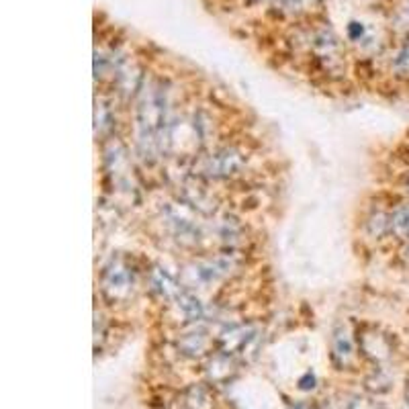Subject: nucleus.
Returning a JSON list of instances; mask_svg holds the SVG:
<instances>
[{
  "label": "nucleus",
  "mask_w": 409,
  "mask_h": 409,
  "mask_svg": "<svg viewBox=\"0 0 409 409\" xmlns=\"http://www.w3.org/2000/svg\"><path fill=\"white\" fill-rule=\"evenodd\" d=\"M254 160V150L244 141H223L199 153L191 174L207 182H225L244 176Z\"/></svg>",
  "instance_id": "1"
},
{
  "label": "nucleus",
  "mask_w": 409,
  "mask_h": 409,
  "mask_svg": "<svg viewBox=\"0 0 409 409\" xmlns=\"http://www.w3.org/2000/svg\"><path fill=\"white\" fill-rule=\"evenodd\" d=\"M201 217L180 199L166 201L158 207V223L162 232L182 250H199L207 244V221Z\"/></svg>",
  "instance_id": "2"
},
{
  "label": "nucleus",
  "mask_w": 409,
  "mask_h": 409,
  "mask_svg": "<svg viewBox=\"0 0 409 409\" xmlns=\"http://www.w3.org/2000/svg\"><path fill=\"white\" fill-rule=\"evenodd\" d=\"M137 270L125 258L117 256L101 272V295L108 305H130L137 295Z\"/></svg>",
  "instance_id": "3"
},
{
  "label": "nucleus",
  "mask_w": 409,
  "mask_h": 409,
  "mask_svg": "<svg viewBox=\"0 0 409 409\" xmlns=\"http://www.w3.org/2000/svg\"><path fill=\"white\" fill-rule=\"evenodd\" d=\"M250 241L248 225L232 213H217L207 221V244L223 252H241Z\"/></svg>",
  "instance_id": "4"
},
{
  "label": "nucleus",
  "mask_w": 409,
  "mask_h": 409,
  "mask_svg": "<svg viewBox=\"0 0 409 409\" xmlns=\"http://www.w3.org/2000/svg\"><path fill=\"white\" fill-rule=\"evenodd\" d=\"M356 344H358L360 354L372 365H385L387 360H391L393 350H395L393 338L387 332L370 323H363L356 329Z\"/></svg>",
  "instance_id": "5"
},
{
  "label": "nucleus",
  "mask_w": 409,
  "mask_h": 409,
  "mask_svg": "<svg viewBox=\"0 0 409 409\" xmlns=\"http://www.w3.org/2000/svg\"><path fill=\"white\" fill-rule=\"evenodd\" d=\"M213 344V338L207 329V325H203V322L187 325L178 338H176V350L180 356L184 358H201L209 352V348Z\"/></svg>",
  "instance_id": "6"
},
{
  "label": "nucleus",
  "mask_w": 409,
  "mask_h": 409,
  "mask_svg": "<svg viewBox=\"0 0 409 409\" xmlns=\"http://www.w3.org/2000/svg\"><path fill=\"white\" fill-rule=\"evenodd\" d=\"M356 338L354 332L350 329V325L346 322H340L334 332H332V340H329V350H332V363L338 368H346L354 363L356 358Z\"/></svg>",
  "instance_id": "7"
},
{
  "label": "nucleus",
  "mask_w": 409,
  "mask_h": 409,
  "mask_svg": "<svg viewBox=\"0 0 409 409\" xmlns=\"http://www.w3.org/2000/svg\"><path fill=\"white\" fill-rule=\"evenodd\" d=\"M148 287H150V293L164 305H170V303L182 293L184 284L180 282V279L172 277L168 272V268L160 266V264H153L148 272Z\"/></svg>",
  "instance_id": "8"
},
{
  "label": "nucleus",
  "mask_w": 409,
  "mask_h": 409,
  "mask_svg": "<svg viewBox=\"0 0 409 409\" xmlns=\"http://www.w3.org/2000/svg\"><path fill=\"white\" fill-rule=\"evenodd\" d=\"M205 372H207V379H209L211 383H225V381L236 372V363H234L232 354L219 350L217 354H213V356L207 360Z\"/></svg>",
  "instance_id": "9"
},
{
  "label": "nucleus",
  "mask_w": 409,
  "mask_h": 409,
  "mask_svg": "<svg viewBox=\"0 0 409 409\" xmlns=\"http://www.w3.org/2000/svg\"><path fill=\"white\" fill-rule=\"evenodd\" d=\"M94 123H96V137H101V141H107L115 130V108L105 96H96Z\"/></svg>",
  "instance_id": "10"
},
{
  "label": "nucleus",
  "mask_w": 409,
  "mask_h": 409,
  "mask_svg": "<svg viewBox=\"0 0 409 409\" xmlns=\"http://www.w3.org/2000/svg\"><path fill=\"white\" fill-rule=\"evenodd\" d=\"M389 221H391V237L409 244V203L389 211Z\"/></svg>",
  "instance_id": "11"
},
{
  "label": "nucleus",
  "mask_w": 409,
  "mask_h": 409,
  "mask_svg": "<svg viewBox=\"0 0 409 409\" xmlns=\"http://www.w3.org/2000/svg\"><path fill=\"white\" fill-rule=\"evenodd\" d=\"M391 385H393V379L383 368H377L370 377L365 379V389L368 393H372V395L387 393V391H391Z\"/></svg>",
  "instance_id": "12"
},
{
  "label": "nucleus",
  "mask_w": 409,
  "mask_h": 409,
  "mask_svg": "<svg viewBox=\"0 0 409 409\" xmlns=\"http://www.w3.org/2000/svg\"><path fill=\"white\" fill-rule=\"evenodd\" d=\"M184 405L187 409H209L211 405V397H209V391L203 385H194L187 391V397H184Z\"/></svg>",
  "instance_id": "13"
},
{
  "label": "nucleus",
  "mask_w": 409,
  "mask_h": 409,
  "mask_svg": "<svg viewBox=\"0 0 409 409\" xmlns=\"http://www.w3.org/2000/svg\"><path fill=\"white\" fill-rule=\"evenodd\" d=\"M346 409H387L385 403L377 401L375 397H354Z\"/></svg>",
  "instance_id": "14"
},
{
  "label": "nucleus",
  "mask_w": 409,
  "mask_h": 409,
  "mask_svg": "<svg viewBox=\"0 0 409 409\" xmlns=\"http://www.w3.org/2000/svg\"><path fill=\"white\" fill-rule=\"evenodd\" d=\"M393 65H395V70H397L399 74H409V45L399 49V54L395 56Z\"/></svg>",
  "instance_id": "15"
},
{
  "label": "nucleus",
  "mask_w": 409,
  "mask_h": 409,
  "mask_svg": "<svg viewBox=\"0 0 409 409\" xmlns=\"http://www.w3.org/2000/svg\"><path fill=\"white\" fill-rule=\"evenodd\" d=\"M348 33H350V37H352V39H360V37H363V33H365V29H363V25H360V23H350Z\"/></svg>",
  "instance_id": "16"
},
{
  "label": "nucleus",
  "mask_w": 409,
  "mask_h": 409,
  "mask_svg": "<svg viewBox=\"0 0 409 409\" xmlns=\"http://www.w3.org/2000/svg\"><path fill=\"white\" fill-rule=\"evenodd\" d=\"M403 187H405V191H408V194H409V174L405 176V180H403Z\"/></svg>",
  "instance_id": "17"
},
{
  "label": "nucleus",
  "mask_w": 409,
  "mask_h": 409,
  "mask_svg": "<svg viewBox=\"0 0 409 409\" xmlns=\"http://www.w3.org/2000/svg\"><path fill=\"white\" fill-rule=\"evenodd\" d=\"M405 399H408V403H409V385H408V389H405Z\"/></svg>",
  "instance_id": "18"
},
{
  "label": "nucleus",
  "mask_w": 409,
  "mask_h": 409,
  "mask_svg": "<svg viewBox=\"0 0 409 409\" xmlns=\"http://www.w3.org/2000/svg\"><path fill=\"white\" fill-rule=\"evenodd\" d=\"M408 409H409V408H408Z\"/></svg>",
  "instance_id": "19"
}]
</instances>
